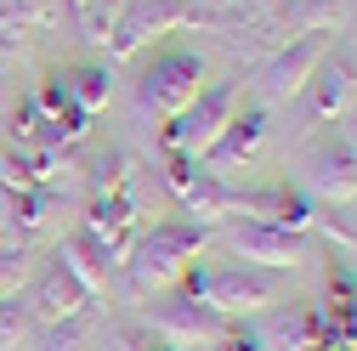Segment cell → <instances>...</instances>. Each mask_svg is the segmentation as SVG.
<instances>
[{
	"instance_id": "9a60e30c",
	"label": "cell",
	"mask_w": 357,
	"mask_h": 351,
	"mask_svg": "<svg viewBox=\"0 0 357 351\" xmlns=\"http://www.w3.org/2000/svg\"><path fill=\"white\" fill-rule=\"evenodd\" d=\"M52 260H57V267H63V272L79 283V295L91 300V306L102 300V289H108V272H114V260H108V249H102L91 233H85V227H74V233L57 244V255H52Z\"/></svg>"
},
{
	"instance_id": "d4e9b609",
	"label": "cell",
	"mask_w": 357,
	"mask_h": 351,
	"mask_svg": "<svg viewBox=\"0 0 357 351\" xmlns=\"http://www.w3.org/2000/svg\"><path fill=\"white\" fill-rule=\"evenodd\" d=\"M215 351H266V340L255 329H227V334L215 340Z\"/></svg>"
},
{
	"instance_id": "44dd1931",
	"label": "cell",
	"mask_w": 357,
	"mask_h": 351,
	"mask_svg": "<svg viewBox=\"0 0 357 351\" xmlns=\"http://www.w3.org/2000/svg\"><path fill=\"white\" fill-rule=\"evenodd\" d=\"M119 187H142V164L130 159L125 148H108L91 164V193H119Z\"/></svg>"
},
{
	"instance_id": "2e32d148",
	"label": "cell",
	"mask_w": 357,
	"mask_h": 351,
	"mask_svg": "<svg viewBox=\"0 0 357 351\" xmlns=\"http://www.w3.org/2000/svg\"><path fill=\"white\" fill-rule=\"evenodd\" d=\"M85 306H91V300L79 295V283L57 267V260L40 272V283H34V295H29V312H34L40 323H52V329L68 323V318H85Z\"/></svg>"
},
{
	"instance_id": "ba28073f",
	"label": "cell",
	"mask_w": 357,
	"mask_h": 351,
	"mask_svg": "<svg viewBox=\"0 0 357 351\" xmlns=\"http://www.w3.org/2000/svg\"><path fill=\"white\" fill-rule=\"evenodd\" d=\"M227 329H233V323L221 318V312H210V306H199V300H188V295H170L159 312H153V334L170 340V345H182V351L215 345Z\"/></svg>"
},
{
	"instance_id": "3957f363",
	"label": "cell",
	"mask_w": 357,
	"mask_h": 351,
	"mask_svg": "<svg viewBox=\"0 0 357 351\" xmlns=\"http://www.w3.org/2000/svg\"><path fill=\"white\" fill-rule=\"evenodd\" d=\"M199 91H204V57L188 46H153V57L137 74V108L153 114L159 125L176 119Z\"/></svg>"
},
{
	"instance_id": "4316f807",
	"label": "cell",
	"mask_w": 357,
	"mask_h": 351,
	"mask_svg": "<svg viewBox=\"0 0 357 351\" xmlns=\"http://www.w3.org/2000/svg\"><path fill=\"white\" fill-rule=\"evenodd\" d=\"M130 351H182V345H170V340H159V334H142V340H130Z\"/></svg>"
},
{
	"instance_id": "ac0fdd59",
	"label": "cell",
	"mask_w": 357,
	"mask_h": 351,
	"mask_svg": "<svg viewBox=\"0 0 357 351\" xmlns=\"http://www.w3.org/2000/svg\"><path fill=\"white\" fill-rule=\"evenodd\" d=\"M182 204H188V221H199V227H215V221H227V215H238V187H227L221 176H193V187L182 193Z\"/></svg>"
},
{
	"instance_id": "484cf974",
	"label": "cell",
	"mask_w": 357,
	"mask_h": 351,
	"mask_svg": "<svg viewBox=\"0 0 357 351\" xmlns=\"http://www.w3.org/2000/svg\"><path fill=\"white\" fill-rule=\"evenodd\" d=\"M312 227H324L329 238H340V249H351V244H357V238H351V227L340 221V215H318V221H312Z\"/></svg>"
},
{
	"instance_id": "8fae6325",
	"label": "cell",
	"mask_w": 357,
	"mask_h": 351,
	"mask_svg": "<svg viewBox=\"0 0 357 351\" xmlns=\"http://www.w3.org/2000/svg\"><path fill=\"white\" fill-rule=\"evenodd\" d=\"M63 227V187H29V193H6V238L12 244H40Z\"/></svg>"
},
{
	"instance_id": "277c9868",
	"label": "cell",
	"mask_w": 357,
	"mask_h": 351,
	"mask_svg": "<svg viewBox=\"0 0 357 351\" xmlns=\"http://www.w3.org/2000/svg\"><path fill=\"white\" fill-rule=\"evenodd\" d=\"M238 102H244V91L233 79H221V85H204V91L176 114V119H165V130H159V153H182V159H204L210 153V142L227 130V119L238 114Z\"/></svg>"
},
{
	"instance_id": "8992f818",
	"label": "cell",
	"mask_w": 357,
	"mask_h": 351,
	"mask_svg": "<svg viewBox=\"0 0 357 351\" xmlns=\"http://www.w3.org/2000/svg\"><path fill=\"white\" fill-rule=\"evenodd\" d=\"M221 238H227V249L244 267H261V272H289V267L306 260V233H284V227H266V221L227 227Z\"/></svg>"
},
{
	"instance_id": "7402d4cb",
	"label": "cell",
	"mask_w": 357,
	"mask_h": 351,
	"mask_svg": "<svg viewBox=\"0 0 357 351\" xmlns=\"http://www.w3.org/2000/svg\"><path fill=\"white\" fill-rule=\"evenodd\" d=\"M34 272V260H29V244H0V300H17V289L29 283Z\"/></svg>"
},
{
	"instance_id": "83f0119b",
	"label": "cell",
	"mask_w": 357,
	"mask_h": 351,
	"mask_svg": "<svg viewBox=\"0 0 357 351\" xmlns=\"http://www.w3.org/2000/svg\"><path fill=\"white\" fill-rule=\"evenodd\" d=\"M0 244H6V193H0Z\"/></svg>"
},
{
	"instance_id": "7a4b0ae2",
	"label": "cell",
	"mask_w": 357,
	"mask_h": 351,
	"mask_svg": "<svg viewBox=\"0 0 357 351\" xmlns=\"http://www.w3.org/2000/svg\"><path fill=\"white\" fill-rule=\"evenodd\" d=\"M176 295H188V300L210 306V312H221L233 323V318H250V312L278 306L284 283H278V272H261V267L233 260V267H188L182 278H176Z\"/></svg>"
},
{
	"instance_id": "cb8c5ba5",
	"label": "cell",
	"mask_w": 357,
	"mask_h": 351,
	"mask_svg": "<svg viewBox=\"0 0 357 351\" xmlns=\"http://www.w3.org/2000/svg\"><path fill=\"white\" fill-rule=\"evenodd\" d=\"M23 334V306L17 300H0V351H12Z\"/></svg>"
},
{
	"instance_id": "6da1fadb",
	"label": "cell",
	"mask_w": 357,
	"mask_h": 351,
	"mask_svg": "<svg viewBox=\"0 0 357 351\" xmlns=\"http://www.w3.org/2000/svg\"><path fill=\"white\" fill-rule=\"evenodd\" d=\"M204 244H210V227H199V221H159V227H142V238L130 244V255H125L130 295L148 300V295L170 289V283L199 260Z\"/></svg>"
},
{
	"instance_id": "603a6c76",
	"label": "cell",
	"mask_w": 357,
	"mask_h": 351,
	"mask_svg": "<svg viewBox=\"0 0 357 351\" xmlns=\"http://www.w3.org/2000/svg\"><path fill=\"white\" fill-rule=\"evenodd\" d=\"M46 351H85V318L57 323V329H52V340H46Z\"/></svg>"
},
{
	"instance_id": "9c48e42d",
	"label": "cell",
	"mask_w": 357,
	"mask_h": 351,
	"mask_svg": "<svg viewBox=\"0 0 357 351\" xmlns=\"http://www.w3.org/2000/svg\"><path fill=\"white\" fill-rule=\"evenodd\" d=\"M261 142H266V108H261V102H244V108L227 119V130L210 142V153H204L199 164H204V176H221V182H227V170H238L244 159H255Z\"/></svg>"
},
{
	"instance_id": "30bf717a",
	"label": "cell",
	"mask_w": 357,
	"mask_h": 351,
	"mask_svg": "<svg viewBox=\"0 0 357 351\" xmlns=\"http://www.w3.org/2000/svg\"><path fill=\"white\" fill-rule=\"evenodd\" d=\"M329 46H335V34H295L289 46H278L273 63H266V91L273 97H301L312 85V74H318V63L329 57Z\"/></svg>"
},
{
	"instance_id": "7c38bea8",
	"label": "cell",
	"mask_w": 357,
	"mask_h": 351,
	"mask_svg": "<svg viewBox=\"0 0 357 351\" xmlns=\"http://www.w3.org/2000/svg\"><path fill=\"white\" fill-rule=\"evenodd\" d=\"M324 334L335 351H357V272H351V260L335 255L329 260V278H324Z\"/></svg>"
},
{
	"instance_id": "5b68a950",
	"label": "cell",
	"mask_w": 357,
	"mask_h": 351,
	"mask_svg": "<svg viewBox=\"0 0 357 351\" xmlns=\"http://www.w3.org/2000/svg\"><path fill=\"white\" fill-rule=\"evenodd\" d=\"M193 23H215L210 12H199V0H125V12L114 23V40H108V57L130 63L148 46H165V34L193 29Z\"/></svg>"
},
{
	"instance_id": "5bb4252c",
	"label": "cell",
	"mask_w": 357,
	"mask_h": 351,
	"mask_svg": "<svg viewBox=\"0 0 357 351\" xmlns=\"http://www.w3.org/2000/svg\"><path fill=\"white\" fill-rule=\"evenodd\" d=\"M306 187H312V198H324V204H351L357 198V142L335 136L324 148H312Z\"/></svg>"
},
{
	"instance_id": "4fadbf2b",
	"label": "cell",
	"mask_w": 357,
	"mask_h": 351,
	"mask_svg": "<svg viewBox=\"0 0 357 351\" xmlns=\"http://www.w3.org/2000/svg\"><path fill=\"white\" fill-rule=\"evenodd\" d=\"M351 97H357V57L346 46H329V57L318 63V74L306 85V108L324 125V119H340L351 108Z\"/></svg>"
},
{
	"instance_id": "e0dca14e",
	"label": "cell",
	"mask_w": 357,
	"mask_h": 351,
	"mask_svg": "<svg viewBox=\"0 0 357 351\" xmlns=\"http://www.w3.org/2000/svg\"><path fill=\"white\" fill-rule=\"evenodd\" d=\"M52 17H57L52 0H0V68H6Z\"/></svg>"
},
{
	"instance_id": "d6986e66",
	"label": "cell",
	"mask_w": 357,
	"mask_h": 351,
	"mask_svg": "<svg viewBox=\"0 0 357 351\" xmlns=\"http://www.w3.org/2000/svg\"><path fill=\"white\" fill-rule=\"evenodd\" d=\"M63 85H68V97H74L79 114H102L108 108V91H114L108 63H74V68H63Z\"/></svg>"
},
{
	"instance_id": "ffe728a7",
	"label": "cell",
	"mask_w": 357,
	"mask_h": 351,
	"mask_svg": "<svg viewBox=\"0 0 357 351\" xmlns=\"http://www.w3.org/2000/svg\"><path fill=\"white\" fill-rule=\"evenodd\" d=\"M125 12V0H68V17L85 40H97V46H108L114 40V23Z\"/></svg>"
},
{
	"instance_id": "52a82bcc",
	"label": "cell",
	"mask_w": 357,
	"mask_h": 351,
	"mask_svg": "<svg viewBox=\"0 0 357 351\" xmlns=\"http://www.w3.org/2000/svg\"><path fill=\"white\" fill-rule=\"evenodd\" d=\"M238 215H250V221H266V227H284V233H306L312 221H318V204H312V193L289 187V182H273V187H238Z\"/></svg>"
}]
</instances>
